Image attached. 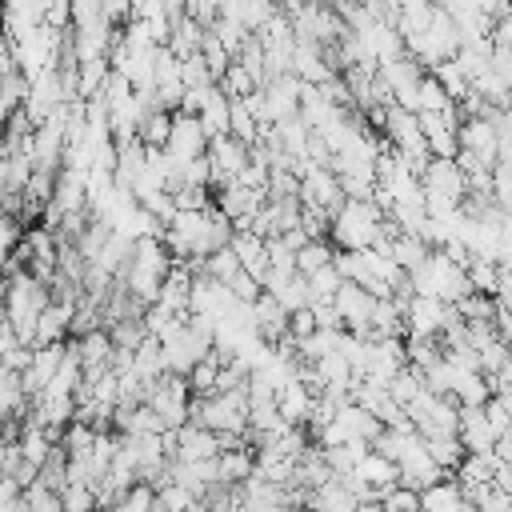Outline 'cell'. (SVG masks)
I'll use <instances>...</instances> for the list:
<instances>
[{
    "label": "cell",
    "mask_w": 512,
    "mask_h": 512,
    "mask_svg": "<svg viewBox=\"0 0 512 512\" xmlns=\"http://www.w3.org/2000/svg\"><path fill=\"white\" fill-rule=\"evenodd\" d=\"M384 228V212L372 196H344V204L328 220V240L336 248H368Z\"/></svg>",
    "instance_id": "6da1fadb"
},
{
    "label": "cell",
    "mask_w": 512,
    "mask_h": 512,
    "mask_svg": "<svg viewBox=\"0 0 512 512\" xmlns=\"http://www.w3.org/2000/svg\"><path fill=\"white\" fill-rule=\"evenodd\" d=\"M384 140L404 156V164L412 168V172H420L424 164H428V140H424V132H420V120H416V112H408V108H400V104H388V116H384Z\"/></svg>",
    "instance_id": "7a4b0ae2"
},
{
    "label": "cell",
    "mask_w": 512,
    "mask_h": 512,
    "mask_svg": "<svg viewBox=\"0 0 512 512\" xmlns=\"http://www.w3.org/2000/svg\"><path fill=\"white\" fill-rule=\"evenodd\" d=\"M464 316L456 312V304L440 300V296H416L404 308V336H440L444 328L460 324Z\"/></svg>",
    "instance_id": "3957f363"
},
{
    "label": "cell",
    "mask_w": 512,
    "mask_h": 512,
    "mask_svg": "<svg viewBox=\"0 0 512 512\" xmlns=\"http://www.w3.org/2000/svg\"><path fill=\"white\" fill-rule=\"evenodd\" d=\"M424 196H448V200H464L468 192V172L456 164V156H428V164L416 172Z\"/></svg>",
    "instance_id": "277c9868"
},
{
    "label": "cell",
    "mask_w": 512,
    "mask_h": 512,
    "mask_svg": "<svg viewBox=\"0 0 512 512\" xmlns=\"http://www.w3.org/2000/svg\"><path fill=\"white\" fill-rule=\"evenodd\" d=\"M300 204L308 208H320V212H336L344 204V188L336 180V172L328 164H312L304 176H300Z\"/></svg>",
    "instance_id": "5b68a950"
},
{
    "label": "cell",
    "mask_w": 512,
    "mask_h": 512,
    "mask_svg": "<svg viewBox=\"0 0 512 512\" xmlns=\"http://www.w3.org/2000/svg\"><path fill=\"white\" fill-rule=\"evenodd\" d=\"M208 168H212V188L216 184H228L244 164H248V144L240 140V136H232V132H220V136H212L208 140Z\"/></svg>",
    "instance_id": "8992f818"
},
{
    "label": "cell",
    "mask_w": 512,
    "mask_h": 512,
    "mask_svg": "<svg viewBox=\"0 0 512 512\" xmlns=\"http://www.w3.org/2000/svg\"><path fill=\"white\" fill-rule=\"evenodd\" d=\"M164 152L172 160H192V156H204L208 152V132L196 120V112H172V132H168Z\"/></svg>",
    "instance_id": "52a82bcc"
},
{
    "label": "cell",
    "mask_w": 512,
    "mask_h": 512,
    "mask_svg": "<svg viewBox=\"0 0 512 512\" xmlns=\"http://www.w3.org/2000/svg\"><path fill=\"white\" fill-rule=\"evenodd\" d=\"M332 304H336V312H340V320H344L348 332L368 336V320H372V304H376V296H372L368 288L344 280V284L332 292Z\"/></svg>",
    "instance_id": "ba28073f"
},
{
    "label": "cell",
    "mask_w": 512,
    "mask_h": 512,
    "mask_svg": "<svg viewBox=\"0 0 512 512\" xmlns=\"http://www.w3.org/2000/svg\"><path fill=\"white\" fill-rule=\"evenodd\" d=\"M264 200H268V192H264V188H248V184H240V180L216 184V196H212V204L232 220V228H236L240 220H248Z\"/></svg>",
    "instance_id": "9c48e42d"
},
{
    "label": "cell",
    "mask_w": 512,
    "mask_h": 512,
    "mask_svg": "<svg viewBox=\"0 0 512 512\" xmlns=\"http://www.w3.org/2000/svg\"><path fill=\"white\" fill-rule=\"evenodd\" d=\"M64 344H68V340L36 344V348H32V360H28V368L20 372V384H24V396H28V400H32V396L52 380V372L60 368V360H64Z\"/></svg>",
    "instance_id": "30bf717a"
},
{
    "label": "cell",
    "mask_w": 512,
    "mask_h": 512,
    "mask_svg": "<svg viewBox=\"0 0 512 512\" xmlns=\"http://www.w3.org/2000/svg\"><path fill=\"white\" fill-rule=\"evenodd\" d=\"M456 436L464 444V452H488L496 444V432L484 416V404H460V420H456Z\"/></svg>",
    "instance_id": "8fae6325"
},
{
    "label": "cell",
    "mask_w": 512,
    "mask_h": 512,
    "mask_svg": "<svg viewBox=\"0 0 512 512\" xmlns=\"http://www.w3.org/2000/svg\"><path fill=\"white\" fill-rule=\"evenodd\" d=\"M216 452H220V436L212 428H204L196 420H184L176 428V448H172L176 460H204V456H216Z\"/></svg>",
    "instance_id": "7c38bea8"
},
{
    "label": "cell",
    "mask_w": 512,
    "mask_h": 512,
    "mask_svg": "<svg viewBox=\"0 0 512 512\" xmlns=\"http://www.w3.org/2000/svg\"><path fill=\"white\" fill-rule=\"evenodd\" d=\"M72 312H76V300H48L36 316V336H32V348L36 344H56V340H68V324H72Z\"/></svg>",
    "instance_id": "4fadbf2b"
},
{
    "label": "cell",
    "mask_w": 512,
    "mask_h": 512,
    "mask_svg": "<svg viewBox=\"0 0 512 512\" xmlns=\"http://www.w3.org/2000/svg\"><path fill=\"white\" fill-rule=\"evenodd\" d=\"M72 340V348H76V356H80V364H84V372H100V368H112V336H108V328L100 324V328H88L84 336H68Z\"/></svg>",
    "instance_id": "5bb4252c"
},
{
    "label": "cell",
    "mask_w": 512,
    "mask_h": 512,
    "mask_svg": "<svg viewBox=\"0 0 512 512\" xmlns=\"http://www.w3.org/2000/svg\"><path fill=\"white\" fill-rule=\"evenodd\" d=\"M252 320H256V332H260L268 344H276L280 336H288V308H284L272 292H264V288H260V296L252 300Z\"/></svg>",
    "instance_id": "9a60e30c"
},
{
    "label": "cell",
    "mask_w": 512,
    "mask_h": 512,
    "mask_svg": "<svg viewBox=\"0 0 512 512\" xmlns=\"http://www.w3.org/2000/svg\"><path fill=\"white\" fill-rule=\"evenodd\" d=\"M312 404H316V392H312V384L300 380V376H292L288 384L276 388V408H280V416H284L288 424H304L308 412H312Z\"/></svg>",
    "instance_id": "2e32d148"
},
{
    "label": "cell",
    "mask_w": 512,
    "mask_h": 512,
    "mask_svg": "<svg viewBox=\"0 0 512 512\" xmlns=\"http://www.w3.org/2000/svg\"><path fill=\"white\" fill-rule=\"evenodd\" d=\"M420 508H428V512H468L472 504L464 500L456 476L448 472V476H440V480H432V484L420 488Z\"/></svg>",
    "instance_id": "e0dca14e"
},
{
    "label": "cell",
    "mask_w": 512,
    "mask_h": 512,
    "mask_svg": "<svg viewBox=\"0 0 512 512\" xmlns=\"http://www.w3.org/2000/svg\"><path fill=\"white\" fill-rule=\"evenodd\" d=\"M292 72L304 84H324L332 76L328 60H324V48L316 40H292Z\"/></svg>",
    "instance_id": "ac0fdd59"
},
{
    "label": "cell",
    "mask_w": 512,
    "mask_h": 512,
    "mask_svg": "<svg viewBox=\"0 0 512 512\" xmlns=\"http://www.w3.org/2000/svg\"><path fill=\"white\" fill-rule=\"evenodd\" d=\"M228 244L236 248V256H240V268H244L248 276H256V280H264V272H268L264 236H256V232H248V228H232V240H228Z\"/></svg>",
    "instance_id": "d6986e66"
},
{
    "label": "cell",
    "mask_w": 512,
    "mask_h": 512,
    "mask_svg": "<svg viewBox=\"0 0 512 512\" xmlns=\"http://www.w3.org/2000/svg\"><path fill=\"white\" fill-rule=\"evenodd\" d=\"M196 120L204 124L208 140L220 136V132H228V92H224L220 84H208V88H204V100H200V108H196Z\"/></svg>",
    "instance_id": "ffe728a7"
},
{
    "label": "cell",
    "mask_w": 512,
    "mask_h": 512,
    "mask_svg": "<svg viewBox=\"0 0 512 512\" xmlns=\"http://www.w3.org/2000/svg\"><path fill=\"white\" fill-rule=\"evenodd\" d=\"M352 472H356L364 484L380 488V492H384V488H392V484L400 480V472H396V460H388V456H384V452H376L372 444H368V452L360 456V464H356Z\"/></svg>",
    "instance_id": "44dd1931"
},
{
    "label": "cell",
    "mask_w": 512,
    "mask_h": 512,
    "mask_svg": "<svg viewBox=\"0 0 512 512\" xmlns=\"http://www.w3.org/2000/svg\"><path fill=\"white\" fill-rule=\"evenodd\" d=\"M388 252H392V260L408 272V268H416V264L432 252V244H428L424 236H416V232H396V236L388 240Z\"/></svg>",
    "instance_id": "7402d4cb"
},
{
    "label": "cell",
    "mask_w": 512,
    "mask_h": 512,
    "mask_svg": "<svg viewBox=\"0 0 512 512\" xmlns=\"http://www.w3.org/2000/svg\"><path fill=\"white\" fill-rule=\"evenodd\" d=\"M28 412V396L20 384V372L0 364V416H24Z\"/></svg>",
    "instance_id": "603a6c76"
},
{
    "label": "cell",
    "mask_w": 512,
    "mask_h": 512,
    "mask_svg": "<svg viewBox=\"0 0 512 512\" xmlns=\"http://www.w3.org/2000/svg\"><path fill=\"white\" fill-rule=\"evenodd\" d=\"M168 132H172V112L168 108H152L148 116H140L136 124V140L144 148H164L168 144Z\"/></svg>",
    "instance_id": "cb8c5ba5"
},
{
    "label": "cell",
    "mask_w": 512,
    "mask_h": 512,
    "mask_svg": "<svg viewBox=\"0 0 512 512\" xmlns=\"http://www.w3.org/2000/svg\"><path fill=\"white\" fill-rule=\"evenodd\" d=\"M228 132L240 136L244 144H256V136H260V120L248 112V104L240 96H228Z\"/></svg>",
    "instance_id": "d4e9b609"
},
{
    "label": "cell",
    "mask_w": 512,
    "mask_h": 512,
    "mask_svg": "<svg viewBox=\"0 0 512 512\" xmlns=\"http://www.w3.org/2000/svg\"><path fill=\"white\" fill-rule=\"evenodd\" d=\"M424 448H428V456H432L444 472H456V464L464 460L460 436H424Z\"/></svg>",
    "instance_id": "484cf974"
},
{
    "label": "cell",
    "mask_w": 512,
    "mask_h": 512,
    "mask_svg": "<svg viewBox=\"0 0 512 512\" xmlns=\"http://www.w3.org/2000/svg\"><path fill=\"white\" fill-rule=\"evenodd\" d=\"M332 252H336V244L328 240V236H320V240H304L300 248H296V272H316L320 264H328L332 260Z\"/></svg>",
    "instance_id": "4316f807"
},
{
    "label": "cell",
    "mask_w": 512,
    "mask_h": 512,
    "mask_svg": "<svg viewBox=\"0 0 512 512\" xmlns=\"http://www.w3.org/2000/svg\"><path fill=\"white\" fill-rule=\"evenodd\" d=\"M428 72H432V76H436V80L444 84V92H448L452 100H460V96H464V92L472 88V80H468V76H464V68L456 64V56H448V60H440V64H432Z\"/></svg>",
    "instance_id": "83f0119b"
},
{
    "label": "cell",
    "mask_w": 512,
    "mask_h": 512,
    "mask_svg": "<svg viewBox=\"0 0 512 512\" xmlns=\"http://www.w3.org/2000/svg\"><path fill=\"white\" fill-rule=\"evenodd\" d=\"M448 104H452V96H448L444 84L424 68L420 88H416V112H440V108H448Z\"/></svg>",
    "instance_id": "f1b7e54d"
},
{
    "label": "cell",
    "mask_w": 512,
    "mask_h": 512,
    "mask_svg": "<svg viewBox=\"0 0 512 512\" xmlns=\"http://www.w3.org/2000/svg\"><path fill=\"white\" fill-rule=\"evenodd\" d=\"M216 376H220V360L208 352V356H200L192 368H188V388H192V396H208V392H216Z\"/></svg>",
    "instance_id": "f546056e"
},
{
    "label": "cell",
    "mask_w": 512,
    "mask_h": 512,
    "mask_svg": "<svg viewBox=\"0 0 512 512\" xmlns=\"http://www.w3.org/2000/svg\"><path fill=\"white\" fill-rule=\"evenodd\" d=\"M20 504H24V508H32V512H64L60 492H56V488H48V484H40V480H32V484H24V488H20Z\"/></svg>",
    "instance_id": "4dcf8cb0"
},
{
    "label": "cell",
    "mask_w": 512,
    "mask_h": 512,
    "mask_svg": "<svg viewBox=\"0 0 512 512\" xmlns=\"http://www.w3.org/2000/svg\"><path fill=\"white\" fill-rule=\"evenodd\" d=\"M304 280H308V300H332V292L344 284V276L336 272V264H332V260H328V264H320L316 272H308Z\"/></svg>",
    "instance_id": "1f68e13d"
},
{
    "label": "cell",
    "mask_w": 512,
    "mask_h": 512,
    "mask_svg": "<svg viewBox=\"0 0 512 512\" xmlns=\"http://www.w3.org/2000/svg\"><path fill=\"white\" fill-rule=\"evenodd\" d=\"M116 508H120V512H148V508H156V484H148V480H132V484L120 492Z\"/></svg>",
    "instance_id": "d6a6232c"
},
{
    "label": "cell",
    "mask_w": 512,
    "mask_h": 512,
    "mask_svg": "<svg viewBox=\"0 0 512 512\" xmlns=\"http://www.w3.org/2000/svg\"><path fill=\"white\" fill-rule=\"evenodd\" d=\"M216 84H220V88H224L228 96H248L252 88H260V84L252 80V72H248V68H244V64L236 60V56L228 60V68H224V76H220Z\"/></svg>",
    "instance_id": "836d02e7"
},
{
    "label": "cell",
    "mask_w": 512,
    "mask_h": 512,
    "mask_svg": "<svg viewBox=\"0 0 512 512\" xmlns=\"http://www.w3.org/2000/svg\"><path fill=\"white\" fill-rule=\"evenodd\" d=\"M136 200H140V208H144L156 224H168V220L176 216V200H172L168 188H152V192H144V196H136Z\"/></svg>",
    "instance_id": "e575fe53"
},
{
    "label": "cell",
    "mask_w": 512,
    "mask_h": 512,
    "mask_svg": "<svg viewBox=\"0 0 512 512\" xmlns=\"http://www.w3.org/2000/svg\"><path fill=\"white\" fill-rule=\"evenodd\" d=\"M196 504H200V496L192 488H184L176 480L156 484V508H196Z\"/></svg>",
    "instance_id": "d590c367"
},
{
    "label": "cell",
    "mask_w": 512,
    "mask_h": 512,
    "mask_svg": "<svg viewBox=\"0 0 512 512\" xmlns=\"http://www.w3.org/2000/svg\"><path fill=\"white\" fill-rule=\"evenodd\" d=\"M380 508H384V512H400V508H412V512H416V508H420V488L396 480L392 488L380 492Z\"/></svg>",
    "instance_id": "8d00e7d4"
},
{
    "label": "cell",
    "mask_w": 512,
    "mask_h": 512,
    "mask_svg": "<svg viewBox=\"0 0 512 512\" xmlns=\"http://www.w3.org/2000/svg\"><path fill=\"white\" fill-rule=\"evenodd\" d=\"M24 96H28V76H24L20 68H12L8 76H0V108H4V112L20 108Z\"/></svg>",
    "instance_id": "74e56055"
},
{
    "label": "cell",
    "mask_w": 512,
    "mask_h": 512,
    "mask_svg": "<svg viewBox=\"0 0 512 512\" xmlns=\"http://www.w3.org/2000/svg\"><path fill=\"white\" fill-rule=\"evenodd\" d=\"M60 504H64V512L96 508V488H92V484H80V480H68V484L60 488Z\"/></svg>",
    "instance_id": "f35d334b"
},
{
    "label": "cell",
    "mask_w": 512,
    "mask_h": 512,
    "mask_svg": "<svg viewBox=\"0 0 512 512\" xmlns=\"http://www.w3.org/2000/svg\"><path fill=\"white\" fill-rule=\"evenodd\" d=\"M476 352H480V372H496L512 348L504 344V336H500V332H492L488 340H480V344H476Z\"/></svg>",
    "instance_id": "ab89813d"
},
{
    "label": "cell",
    "mask_w": 512,
    "mask_h": 512,
    "mask_svg": "<svg viewBox=\"0 0 512 512\" xmlns=\"http://www.w3.org/2000/svg\"><path fill=\"white\" fill-rule=\"evenodd\" d=\"M180 80H184V88H204V84H216L200 52H192V56H184V60H180Z\"/></svg>",
    "instance_id": "60d3db41"
},
{
    "label": "cell",
    "mask_w": 512,
    "mask_h": 512,
    "mask_svg": "<svg viewBox=\"0 0 512 512\" xmlns=\"http://www.w3.org/2000/svg\"><path fill=\"white\" fill-rule=\"evenodd\" d=\"M492 200L500 208H512V164L508 160H496L492 164Z\"/></svg>",
    "instance_id": "b9f144b4"
},
{
    "label": "cell",
    "mask_w": 512,
    "mask_h": 512,
    "mask_svg": "<svg viewBox=\"0 0 512 512\" xmlns=\"http://www.w3.org/2000/svg\"><path fill=\"white\" fill-rule=\"evenodd\" d=\"M312 332H316V316H312V308H308V304L292 308V312H288V336H292V340H304V336H312Z\"/></svg>",
    "instance_id": "7bdbcfd3"
},
{
    "label": "cell",
    "mask_w": 512,
    "mask_h": 512,
    "mask_svg": "<svg viewBox=\"0 0 512 512\" xmlns=\"http://www.w3.org/2000/svg\"><path fill=\"white\" fill-rule=\"evenodd\" d=\"M40 24H48V28H56V32H68V28H72V4H68V0H48Z\"/></svg>",
    "instance_id": "ee69618b"
},
{
    "label": "cell",
    "mask_w": 512,
    "mask_h": 512,
    "mask_svg": "<svg viewBox=\"0 0 512 512\" xmlns=\"http://www.w3.org/2000/svg\"><path fill=\"white\" fill-rule=\"evenodd\" d=\"M308 308L316 316V328H344V320H340V312H336L332 300H308Z\"/></svg>",
    "instance_id": "f6af8a7d"
},
{
    "label": "cell",
    "mask_w": 512,
    "mask_h": 512,
    "mask_svg": "<svg viewBox=\"0 0 512 512\" xmlns=\"http://www.w3.org/2000/svg\"><path fill=\"white\" fill-rule=\"evenodd\" d=\"M228 288H232L240 300H256V296H260V280H256V276H248L244 268H240V272L228 280Z\"/></svg>",
    "instance_id": "bcb514c9"
},
{
    "label": "cell",
    "mask_w": 512,
    "mask_h": 512,
    "mask_svg": "<svg viewBox=\"0 0 512 512\" xmlns=\"http://www.w3.org/2000/svg\"><path fill=\"white\" fill-rule=\"evenodd\" d=\"M20 236H24V228H20V216H12V212H0V244H4V248H12Z\"/></svg>",
    "instance_id": "7dc6e473"
},
{
    "label": "cell",
    "mask_w": 512,
    "mask_h": 512,
    "mask_svg": "<svg viewBox=\"0 0 512 512\" xmlns=\"http://www.w3.org/2000/svg\"><path fill=\"white\" fill-rule=\"evenodd\" d=\"M488 40H492V48H508V52H512V16H500V20H492V32H488Z\"/></svg>",
    "instance_id": "c3c4849f"
},
{
    "label": "cell",
    "mask_w": 512,
    "mask_h": 512,
    "mask_svg": "<svg viewBox=\"0 0 512 512\" xmlns=\"http://www.w3.org/2000/svg\"><path fill=\"white\" fill-rule=\"evenodd\" d=\"M100 12L112 24H124V20H132V0H100Z\"/></svg>",
    "instance_id": "681fc988"
},
{
    "label": "cell",
    "mask_w": 512,
    "mask_h": 512,
    "mask_svg": "<svg viewBox=\"0 0 512 512\" xmlns=\"http://www.w3.org/2000/svg\"><path fill=\"white\" fill-rule=\"evenodd\" d=\"M492 72L508 84V92H512V52L508 48H492Z\"/></svg>",
    "instance_id": "f907efd6"
},
{
    "label": "cell",
    "mask_w": 512,
    "mask_h": 512,
    "mask_svg": "<svg viewBox=\"0 0 512 512\" xmlns=\"http://www.w3.org/2000/svg\"><path fill=\"white\" fill-rule=\"evenodd\" d=\"M496 396H500V400H504V408H508V416H512V388H500V392H496Z\"/></svg>",
    "instance_id": "816d5d0a"
},
{
    "label": "cell",
    "mask_w": 512,
    "mask_h": 512,
    "mask_svg": "<svg viewBox=\"0 0 512 512\" xmlns=\"http://www.w3.org/2000/svg\"><path fill=\"white\" fill-rule=\"evenodd\" d=\"M4 120H8V112H4V108H0V132H4Z\"/></svg>",
    "instance_id": "f5cc1de1"
}]
</instances>
